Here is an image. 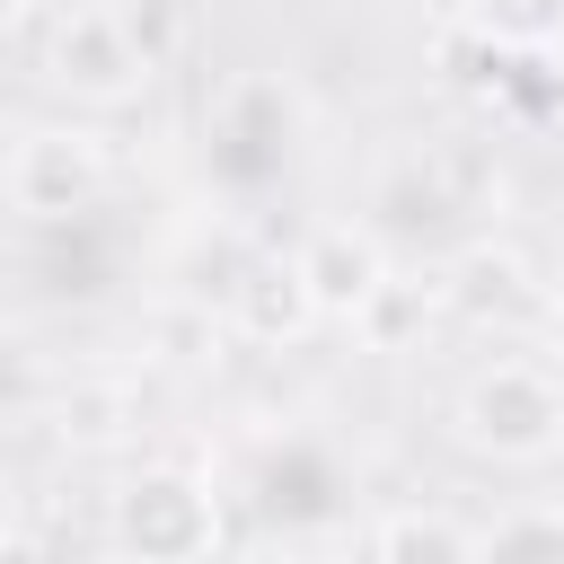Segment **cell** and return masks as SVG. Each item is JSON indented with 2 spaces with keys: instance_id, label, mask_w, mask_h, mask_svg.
Returning <instances> with one entry per match:
<instances>
[{
  "instance_id": "obj_3",
  "label": "cell",
  "mask_w": 564,
  "mask_h": 564,
  "mask_svg": "<svg viewBox=\"0 0 564 564\" xmlns=\"http://www.w3.org/2000/svg\"><path fill=\"white\" fill-rule=\"evenodd\" d=\"M44 70H53V88H70L79 106H123V97L150 79V44H141V26H132L115 0H79V9L53 26Z\"/></svg>"
},
{
  "instance_id": "obj_11",
  "label": "cell",
  "mask_w": 564,
  "mask_h": 564,
  "mask_svg": "<svg viewBox=\"0 0 564 564\" xmlns=\"http://www.w3.org/2000/svg\"><path fill=\"white\" fill-rule=\"evenodd\" d=\"M18 18H26V0H0V26H18Z\"/></svg>"
},
{
  "instance_id": "obj_1",
  "label": "cell",
  "mask_w": 564,
  "mask_h": 564,
  "mask_svg": "<svg viewBox=\"0 0 564 564\" xmlns=\"http://www.w3.org/2000/svg\"><path fill=\"white\" fill-rule=\"evenodd\" d=\"M458 441L494 467H538L564 449V379L538 361H485L458 388Z\"/></svg>"
},
{
  "instance_id": "obj_12",
  "label": "cell",
  "mask_w": 564,
  "mask_h": 564,
  "mask_svg": "<svg viewBox=\"0 0 564 564\" xmlns=\"http://www.w3.org/2000/svg\"><path fill=\"white\" fill-rule=\"evenodd\" d=\"M555 344H564V300H555Z\"/></svg>"
},
{
  "instance_id": "obj_7",
  "label": "cell",
  "mask_w": 564,
  "mask_h": 564,
  "mask_svg": "<svg viewBox=\"0 0 564 564\" xmlns=\"http://www.w3.org/2000/svg\"><path fill=\"white\" fill-rule=\"evenodd\" d=\"M379 564H467L476 555V529L467 520H449V511H423V502H397V511H379L370 520V538H361Z\"/></svg>"
},
{
  "instance_id": "obj_9",
  "label": "cell",
  "mask_w": 564,
  "mask_h": 564,
  "mask_svg": "<svg viewBox=\"0 0 564 564\" xmlns=\"http://www.w3.org/2000/svg\"><path fill=\"white\" fill-rule=\"evenodd\" d=\"M476 555L494 564H564V502H520L476 529Z\"/></svg>"
},
{
  "instance_id": "obj_6",
  "label": "cell",
  "mask_w": 564,
  "mask_h": 564,
  "mask_svg": "<svg viewBox=\"0 0 564 564\" xmlns=\"http://www.w3.org/2000/svg\"><path fill=\"white\" fill-rule=\"evenodd\" d=\"M220 317H229L247 344H300V335L317 326V300H308V282H300V264H291V256L256 247V256H247V273L229 282Z\"/></svg>"
},
{
  "instance_id": "obj_10",
  "label": "cell",
  "mask_w": 564,
  "mask_h": 564,
  "mask_svg": "<svg viewBox=\"0 0 564 564\" xmlns=\"http://www.w3.org/2000/svg\"><path fill=\"white\" fill-rule=\"evenodd\" d=\"M467 26L529 53V44H555L564 35V0H467Z\"/></svg>"
},
{
  "instance_id": "obj_5",
  "label": "cell",
  "mask_w": 564,
  "mask_h": 564,
  "mask_svg": "<svg viewBox=\"0 0 564 564\" xmlns=\"http://www.w3.org/2000/svg\"><path fill=\"white\" fill-rule=\"evenodd\" d=\"M291 264H300V282H308V300H317V317H344V326H361V308L397 282V264H388L379 229H352V220L308 229V238L291 247Z\"/></svg>"
},
{
  "instance_id": "obj_8",
  "label": "cell",
  "mask_w": 564,
  "mask_h": 564,
  "mask_svg": "<svg viewBox=\"0 0 564 564\" xmlns=\"http://www.w3.org/2000/svg\"><path fill=\"white\" fill-rule=\"evenodd\" d=\"M449 308L458 317H511V308H529V264L511 247H467L449 264Z\"/></svg>"
},
{
  "instance_id": "obj_4",
  "label": "cell",
  "mask_w": 564,
  "mask_h": 564,
  "mask_svg": "<svg viewBox=\"0 0 564 564\" xmlns=\"http://www.w3.org/2000/svg\"><path fill=\"white\" fill-rule=\"evenodd\" d=\"M0 194L26 212V220H70L106 194V141L88 123H35L18 132L9 167H0Z\"/></svg>"
},
{
  "instance_id": "obj_2",
  "label": "cell",
  "mask_w": 564,
  "mask_h": 564,
  "mask_svg": "<svg viewBox=\"0 0 564 564\" xmlns=\"http://www.w3.org/2000/svg\"><path fill=\"white\" fill-rule=\"evenodd\" d=\"M115 546L141 564H194L220 546V494L194 467H141L115 494Z\"/></svg>"
}]
</instances>
